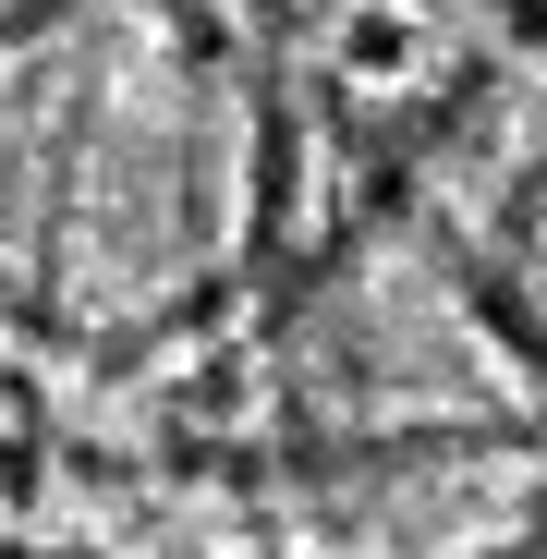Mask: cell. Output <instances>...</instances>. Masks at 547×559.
<instances>
[{
	"instance_id": "obj_1",
	"label": "cell",
	"mask_w": 547,
	"mask_h": 559,
	"mask_svg": "<svg viewBox=\"0 0 547 559\" xmlns=\"http://www.w3.org/2000/svg\"><path fill=\"white\" fill-rule=\"evenodd\" d=\"M523 13H547V0H523Z\"/></svg>"
}]
</instances>
